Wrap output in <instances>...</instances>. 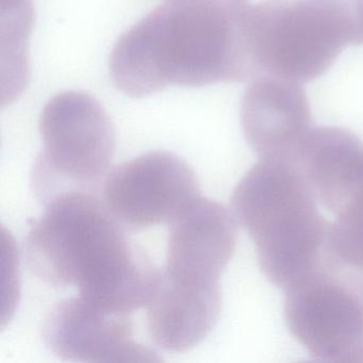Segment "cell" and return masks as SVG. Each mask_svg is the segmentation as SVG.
I'll list each match as a JSON object with an SVG mask.
<instances>
[{"mask_svg": "<svg viewBox=\"0 0 363 363\" xmlns=\"http://www.w3.org/2000/svg\"><path fill=\"white\" fill-rule=\"evenodd\" d=\"M246 26L258 77L297 84L322 76L346 46L363 44L352 0H267L247 5Z\"/></svg>", "mask_w": 363, "mask_h": 363, "instance_id": "cell-4", "label": "cell"}, {"mask_svg": "<svg viewBox=\"0 0 363 363\" xmlns=\"http://www.w3.org/2000/svg\"><path fill=\"white\" fill-rule=\"evenodd\" d=\"M333 216L327 244V264L363 278V179Z\"/></svg>", "mask_w": 363, "mask_h": 363, "instance_id": "cell-13", "label": "cell"}, {"mask_svg": "<svg viewBox=\"0 0 363 363\" xmlns=\"http://www.w3.org/2000/svg\"><path fill=\"white\" fill-rule=\"evenodd\" d=\"M167 1H186V0H167ZM231 1H242V0H231Z\"/></svg>", "mask_w": 363, "mask_h": 363, "instance_id": "cell-16", "label": "cell"}, {"mask_svg": "<svg viewBox=\"0 0 363 363\" xmlns=\"http://www.w3.org/2000/svg\"><path fill=\"white\" fill-rule=\"evenodd\" d=\"M43 147L33 169L38 199L48 203L74 191L95 192L116 152V130L103 106L86 93L52 97L40 118Z\"/></svg>", "mask_w": 363, "mask_h": 363, "instance_id": "cell-5", "label": "cell"}, {"mask_svg": "<svg viewBox=\"0 0 363 363\" xmlns=\"http://www.w3.org/2000/svg\"><path fill=\"white\" fill-rule=\"evenodd\" d=\"M284 292L286 327L312 358L363 363L362 282L325 265Z\"/></svg>", "mask_w": 363, "mask_h": 363, "instance_id": "cell-6", "label": "cell"}, {"mask_svg": "<svg viewBox=\"0 0 363 363\" xmlns=\"http://www.w3.org/2000/svg\"><path fill=\"white\" fill-rule=\"evenodd\" d=\"M169 227L165 273L192 281H220L237 245L233 212L201 196Z\"/></svg>", "mask_w": 363, "mask_h": 363, "instance_id": "cell-10", "label": "cell"}, {"mask_svg": "<svg viewBox=\"0 0 363 363\" xmlns=\"http://www.w3.org/2000/svg\"><path fill=\"white\" fill-rule=\"evenodd\" d=\"M3 48L8 44V89L3 96V105L12 103L16 95L24 89L28 78V45L29 33L33 25V5L31 0H3Z\"/></svg>", "mask_w": 363, "mask_h": 363, "instance_id": "cell-14", "label": "cell"}, {"mask_svg": "<svg viewBox=\"0 0 363 363\" xmlns=\"http://www.w3.org/2000/svg\"><path fill=\"white\" fill-rule=\"evenodd\" d=\"M46 346L65 360L89 363L160 362L135 339L130 314L111 313L82 297L63 299L46 315Z\"/></svg>", "mask_w": 363, "mask_h": 363, "instance_id": "cell-8", "label": "cell"}, {"mask_svg": "<svg viewBox=\"0 0 363 363\" xmlns=\"http://www.w3.org/2000/svg\"><path fill=\"white\" fill-rule=\"evenodd\" d=\"M231 203L261 271L278 288L286 291L326 265L330 220L296 162L260 159L238 184Z\"/></svg>", "mask_w": 363, "mask_h": 363, "instance_id": "cell-3", "label": "cell"}, {"mask_svg": "<svg viewBox=\"0 0 363 363\" xmlns=\"http://www.w3.org/2000/svg\"><path fill=\"white\" fill-rule=\"evenodd\" d=\"M201 196L199 178L184 159L152 152L114 167L101 199L127 230L141 231L169 225Z\"/></svg>", "mask_w": 363, "mask_h": 363, "instance_id": "cell-7", "label": "cell"}, {"mask_svg": "<svg viewBox=\"0 0 363 363\" xmlns=\"http://www.w3.org/2000/svg\"><path fill=\"white\" fill-rule=\"evenodd\" d=\"M242 128L262 160L296 162L312 130L311 111L297 82L260 76L248 86L241 104Z\"/></svg>", "mask_w": 363, "mask_h": 363, "instance_id": "cell-9", "label": "cell"}, {"mask_svg": "<svg viewBox=\"0 0 363 363\" xmlns=\"http://www.w3.org/2000/svg\"><path fill=\"white\" fill-rule=\"evenodd\" d=\"M320 208L335 216L363 178V142L347 129H312L296 160Z\"/></svg>", "mask_w": 363, "mask_h": 363, "instance_id": "cell-12", "label": "cell"}, {"mask_svg": "<svg viewBox=\"0 0 363 363\" xmlns=\"http://www.w3.org/2000/svg\"><path fill=\"white\" fill-rule=\"evenodd\" d=\"M45 205L25 245L37 277L75 286L80 297L111 313L147 306L162 271L131 242L96 192L63 193Z\"/></svg>", "mask_w": 363, "mask_h": 363, "instance_id": "cell-2", "label": "cell"}, {"mask_svg": "<svg viewBox=\"0 0 363 363\" xmlns=\"http://www.w3.org/2000/svg\"><path fill=\"white\" fill-rule=\"evenodd\" d=\"M352 6H354V20L363 39V0H352Z\"/></svg>", "mask_w": 363, "mask_h": 363, "instance_id": "cell-15", "label": "cell"}, {"mask_svg": "<svg viewBox=\"0 0 363 363\" xmlns=\"http://www.w3.org/2000/svg\"><path fill=\"white\" fill-rule=\"evenodd\" d=\"M246 10L231 0L169 1L156 8L116 42L110 58L114 84L139 99L169 86L258 77Z\"/></svg>", "mask_w": 363, "mask_h": 363, "instance_id": "cell-1", "label": "cell"}, {"mask_svg": "<svg viewBox=\"0 0 363 363\" xmlns=\"http://www.w3.org/2000/svg\"><path fill=\"white\" fill-rule=\"evenodd\" d=\"M146 307L152 341L167 352H186L216 326L222 307L220 282L191 281L162 271Z\"/></svg>", "mask_w": 363, "mask_h": 363, "instance_id": "cell-11", "label": "cell"}]
</instances>
